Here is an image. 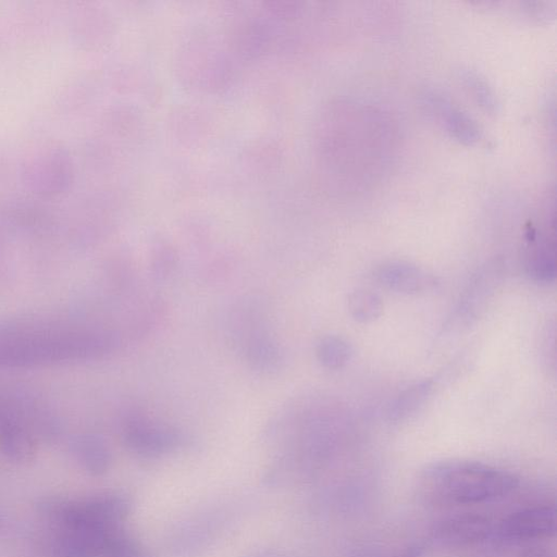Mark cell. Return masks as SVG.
<instances>
[{
    "label": "cell",
    "instance_id": "cell-1",
    "mask_svg": "<svg viewBox=\"0 0 557 557\" xmlns=\"http://www.w3.org/2000/svg\"><path fill=\"white\" fill-rule=\"evenodd\" d=\"M518 478L504 469L470 460H443L426 466L418 475L419 498L431 506L481 504L512 492Z\"/></svg>",
    "mask_w": 557,
    "mask_h": 557
},
{
    "label": "cell",
    "instance_id": "cell-2",
    "mask_svg": "<svg viewBox=\"0 0 557 557\" xmlns=\"http://www.w3.org/2000/svg\"><path fill=\"white\" fill-rule=\"evenodd\" d=\"M116 339L104 333H74L0 342V366H29L100 357Z\"/></svg>",
    "mask_w": 557,
    "mask_h": 557
},
{
    "label": "cell",
    "instance_id": "cell-3",
    "mask_svg": "<svg viewBox=\"0 0 557 557\" xmlns=\"http://www.w3.org/2000/svg\"><path fill=\"white\" fill-rule=\"evenodd\" d=\"M228 330L233 346L249 367L262 372L281 368L283 351L258 306L248 302L235 308Z\"/></svg>",
    "mask_w": 557,
    "mask_h": 557
},
{
    "label": "cell",
    "instance_id": "cell-4",
    "mask_svg": "<svg viewBox=\"0 0 557 557\" xmlns=\"http://www.w3.org/2000/svg\"><path fill=\"white\" fill-rule=\"evenodd\" d=\"M129 507L125 495L109 493L84 500L50 503L46 511L64 528L117 531Z\"/></svg>",
    "mask_w": 557,
    "mask_h": 557
},
{
    "label": "cell",
    "instance_id": "cell-5",
    "mask_svg": "<svg viewBox=\"0 0 557 557\" xmlns=\"http://www.w3.org/2000/svg\"><path fill=\"white\" fill-rule=\"evenodd\" d=\"M123 438L129 450L149 458L168 454L183 442V435L176 429L143 414H132L126 419Z\"/></svg>",
    "mask_w": 557,
    "mask_h": 557
},
{
    "label": "cell",
    "instance_id": "cell-6",
    "mask_svg": "<svg viewBox=\"0 0 557 557\" xmlns=\"http://www.w3.org/2000/svg\"><path fill=\"white\" fill-rule=\"evenodd\" d=\"M556 533V508L539 504L521 508L495 524L494 536L504 542H527L554 536Z\"/></svg>",
    "mask_w": 557,
    "mask_h": 557
},
{
    "label": "cell",
    "instance_id": "cell-7",
    "mask_svg": "<svg viewBox=\"0 0 557 557\" xmlns=\"http://www.w3.org/2000/svg\"><path fill=\"white\" fill-rule=\"evenodd\" d=\"M495 524L490 517L462 512L443 518L430 531L431 540L444 547L461 548L485 542L494 536Z\"/></svg>",
    "mask_w": 557,
    "mask_h": 557
},
{
    "label": "cell",
    "instance_id": "cell-8",
    "mask_svg": "<svg viewBox=\"0 0 557 557\" xmlns=\"http://www.w3.org/2000/svg\"><path fill=\"white\" fill-rule=\"evenodd\" d=\"M376 280L392 290L416 294L433 288L435 278L423 270L405 262H388L375 270Z\"/></svg>",
    "mask_w": 557,
    "mask_h": 557
},
{
    "label": "cell",
    "instance_id": "cell-9",
    "mask_svg": "<svg viewBox=\"0 0 557 557\" xmlns=\"http://www.w3.org/2000/svg\"><path fill=\"white\" fill-rule=\"evenodd\" d=\"M0 443L4 454L16 461H24L34 453L32 437L17 418L4 408H0Z\"/></svg>",
    "mask_w": 557,
    "mask_h": 557
},
{
    "label": "cell",
    "instance_id": "cell-10",
    "mask_svg": "<svg viewBox=\"0 0 557 557\" xmlns=\"http://www.w3.org/2000/svg\"><path fill=\"white\" fill-rule=\"evenodd\" d=\"M497 275V270H487L475 275L460 300L450 325L459 321L467 323L476 314V310L484 305L488 294L492 293Z\"/></svg>",
    "mask_w": 557,
    "mask_h": 557
},
{
    "label": "cell",
    "instance_id": "cell-11",
    "mask_svg": "<svg viewBox=\"0 0 557 557\" xmlns=\"http://www.w3.org/2000/svg\"><path fill=\"white\" fill-rule=\"evenodd\" d=\"M530 251L527 259V272L537 282L548 283L555 278L556 261L555 245L549 239L531 238Z\"/></svg>",
    "mask_w": 557,
    "mask_h": 557
},
{
    "label": "cell",
    "instance_id": "cell-12",
    "mask_svg": "<svg viewBox=\"0 0 557 557\" xmlns=\"http://www.w3.org/2000/svg\"><path fill=\"white\" fill-rule=\"evenodd\" d=\"M74 451L81 465L92 474H101L110 466V451L104 442L97 436L86 435L78 438Z\"/></svg>",
    "mask_w": 557,
    "mask_h": 557
},
{
    "label": "cell",
    "instance_id": "cell-13",
    "mask_svg": "<svg viewBox=\"0 0 557 557\" xmlns=\"http://www.w3.org/2000/svg\"><path fill=\"white\" fill-rule=\"evenodd\" d=\"M434 387L432 380L420 381L401 392L388 410L393 421L405 420L413 414L429 398Z\"/></svg>",
    "mask_w": 557,
    "mask_h": 557
},
{
    "label": "cell",
    "instance_id": "cell-14",
    "mask_svg": "<svg viewBox=\"0 0 557 557\" xmlns=\"http://www.w3.org/2000/svg\"><path fill=\"white\" fill-rule=\"evenodd\" d=\"M319 362L332 370L344 367L351 357V348L343 338L334 335L322 337L315 346Z\"/></svg>",
    "mask_w": 557,
    "mask_h": 557
},
{
    "label": "cell",
    "instance_id": "cell-15",
    "mask_svg": "<svg viewBox=\"0 0 557 557\" xmlns=\"http://www.w3.org/2000/svg\"><path fill=\"white\" fill-rule=\"evenodd\" d=\"M348 306L351 315L359 322L375 320L381 314L383 308L380 297L369 290L352 293L349 297Z\"/></svg>",
    "mask_w": 557,
    "mask_h": 557
},
{
    "label": "cell",
    "instance_id": "cell-16",
    "mask_svg": "<svg viewBox=\"0 0 557 557\" xmlns=\"http://www.w3.org/2000/svg\"><path fill=\"white\" fill-rule=\"evenodd\" d=\"M107 557H153L140 545L121 534L112 544Z\"/></svg>",
    "mask_w": 557,
    "mask_h": 557
},
{
    "label": "cell",
    "instance_id": "cell-17",
    "mask_svg": "<svg viewBox=\"0 0 557 557\" xmlns=\"http://www.w3.org/2000/svg\"><path fill=\"white\" fill-rule=\"evenodd\" d=\"M391 557H422V547L417 545L408 546Z\"/></svg>",
    "mask_w": 557,
    "mask_h": 557
},
{
    "label": "cell",
    "instance_id": "cell-18",
    "mask_svg": "<svg viewBox=\"0 0 557 557\" xmlns=\"http://www.w3.org/2000/svg\"><path fill=\"white\" fill-rule=\"evenodd\" d=\"M520 557H554V556L545 548L529 547L521 553Z\"/></svg>",
    "mask_w": 557,
    "mask_h": 557
},
{
    "label": "cell",
    "instance_id": "cell-19",
    "mask_svg": "<svg viewBox=\"0 0 557 557\" xmlns=\"http://www.w3.org/2000/svg\"><path fill=\"white\" fill-rule=\"evenodd\" d=\"M0 528H1V523H0Z\"/></svg>",
    "mask_w": 557,
    "mask_h": 557
}]
</instances>
